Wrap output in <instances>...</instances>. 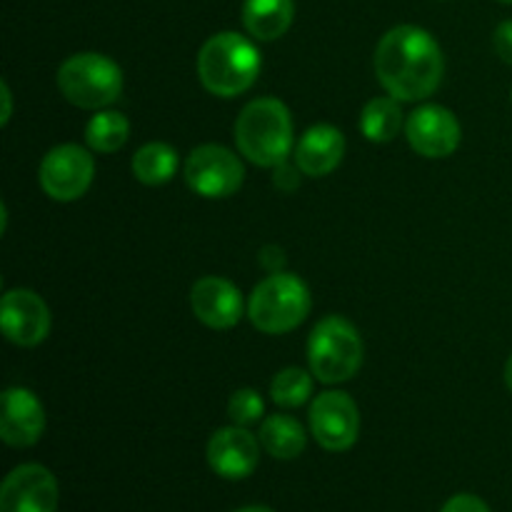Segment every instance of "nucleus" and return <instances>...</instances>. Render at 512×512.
I'll return each mask as SVG.
<instances>
[{"instance_id":"nucleus-1","label":"nucleus","mask_w":512,"mask_h":512,"mask_svg":"<svg viewBox=\"0 0 512 512\" xmlns=\"http://www.w3.org/2000/svg\"><path fill=\"white\" fill-rule=\"evenodd\" d=\"M443 50L428 30L398 25L375 48V75L393 98L413 103L438 90L443 80Z\"/></svg>"},{"instance_id":"nucleus-2","label":"nucleus","mask_w":512,"mask_h":512,"mask_svg":"<svg viewBox=\"0 0 512 512\" xmlns=\"http://www.w3.org/2000/svg\"><path fill=\"white\" fill-rule=\"evenodd\" d=\"M238 150L260 168H278L293 150V118L278 98H258L235 120Z\"/></svg>"},{"instance_id":"nucleus-3","label":"nucleus","mask_w":512,"mask_h":512,"mask_svg":"<svg viewBox=\"0 0 512 512\" xmlns=\"http://www.w3.org/2000/svg\"><path fill=\"white\" fill-rule=\"evenodd\" d=\"M260 53L240 33H218L198 53V78L218 98L245 93L260 75Z\"/></svg>"},{"instance_id":"nucleus-4","label":"nucleus","mask_w":512,"mask_h":512,"mask_svg":"<svg viewBox=\"0 0 512 512\" xmlns=\"http://www.w3.org/2000/svg\"><path fill=\"white\" fill-rule=\"evenodd\" d=\"M308 363L315 378L325 385L353 378L363 365V340L355 325L340 315L320 320L308 340Z\"/></svg>"},{"instance_id":"nucleus-5","label":"nucleus","mask_w":512,"mask_h":512,"mask_svg":"<svg viewBox=\"0 0 512 512\" xmlns=\"http://www.w3.org/2000/svg\"><path fill=\"white\" fill-rule=\"evenodd\" d=\"M310 290L290 273H273L255 285L248 300V318L268 335H283L298 328L310 313Z\"/></svg>"},{"instance_id":"nucleus-6","label":"nucleus","mask_w":512,"mask_h":512,"mask_svg":"<svg viewBox=\"0 0 512 512\" xmlns=\"http://www.w3.org/2000/svg\"><path fill=\"white\" fill-rule=\"evenodd\" d=\"M58 88L78 108H108L123 93V70L100 53L70 55L58 68Z\"/></svg>"},{"instance_id":"nucleus-7","label":"nucleus","mask_w":512,"mask_h":512,"mask_svg":"<svg viewBox=\"0 0 512 512\" xmlns=\"http://www.w3.org/2000/svg\"><path fill=\"white\" fill-rule=\"evenodd\" d=\"M185 183L203 198H230L245 180V168L233 150L223 145H200L185 160Z\"/></svg>"},{"instance_id":"nucleus-8","label":"nucleus","mask_w":512,"mask_h":512,"mask_svg":"<svg viewBox=\"0 0 512 512\" xmlns=\"http://www.w3.org/2000/svg\"><path fill=\"white\" fill-rule=\"evenodd\" d=\"M95 175V160L85 148L73 143L55 145L40 163V188L58 203L83 198Z\"/></svg>"},{"instance_id":"nucleus-9","label":"nucleus","mask_w":512,"mask_h":512,"mask_svg":"<svg viewBox=\"0 0 512 512\" xmlns=\"http://www.w3.org/2000/svg\"><path fill=\"white\" fill-rule=\"evenodd\" d=\"M310 433L320 448L330 453L353 448L360 433V413L355 400L338 390L320 393L310 405Z\"/></svg>"},{"instance_id":"nucleus-10","label":"nucleus","mask_w":512,"mask_h":512,"mask_svg":"<svg viewBox=\"0 0 512 512\" xmlns=\"http://www.w3.org/2000/svg\"><path fill=\"white\" fill-rule=\"evenodd\" d=\"M58 480L38 463L18 465L0 485V512H55Z\"/></svg>"},{"instance_id":"nucleus-11","label":"nucleus","mask_w":512,"mask_h":512,"mask_svg":"<svg viewBox=\"0 0 512 512\" xmlns=\"http://www.w3.org/2000/svg\"><path fill=\"white\" fill-rule=\"evenodd\" d=\"M0 325L10 343L20 348H35L50 333V310L33 290H8L0 303Z\"/></svg>"},{"instance_id":"nucleus-12","label":"nucleus","mask_w":512,"mask_h":512,"mask_svg":"<svg viewBox=\"0 0 512 512\" xmlns=\"http://www.w3.org/2000/svg\"><path fill=\"white\" fill-rule=\"evenodd\" d=\"M405 135L423 158H448L458 150L463 130L458 118L443 105H420L405 123Z\"/></svg>"},{"instance_id":"nucleus-13","label":"nucleus","mask_w":512,"mask_h":512,"mask_svg":"<svg viewBox=\"0 0 512 512\" xmlns=\"http://www.w3.org/2000/svg\"><path fill=\"white\" fill-rule=\"evenodd\" d=\"M208 463L225 480H243L260 463V443L243 425L215 430L208 443Z\"/></svg>"},{"instance_id":"nucleus-14","label":"nucleus","mask_w":512,"mask_h":512,"mask_svg":"<svg viewBox=\"0 0 512 512\" xmlns=\"http://www.w3.org/2000/svg\"><path fill=\"white\" fill-rule=\"evenodd\" d=\"M45 410L25 388H8L0 398V438L10 448H30L43 438Z\"/></svg>"},{"instance_id":"nucleus-15","label":"nucleus","mask_w":512,"mask_h":512,"mask_svg":"<svg viewBox=\"0 0 512 512\" xmlns=\"http://www.w3.org/2000/svg\"><path fill=\"white\" fill-rule=\"evenodd\" d=\"M190 305L200 323L213 330H228L243 318V298L230 280L208 275L200 278L190 290Z\"/></svg>"},{"instance_id":"nucleus-16","label":"nucleus","mask_w":512,"mask_h":512,"mask_svg":"<svg viewBox=\"0 0 512 512\" xmlns=\"http://www.w3.org/2000/svg\"><path fill=\"white\" fill-rule=\"evenodd\" d=\"M345 155V138L335 125L320 123L303 133L300 143L295 145V165L308 178H323L330 175Z\"/></svg>"},{"instance_id":"nucleus-17","label":"nucleus","mask_w":512,"mask_h":512,"mask_svg":"<svg viewBox=\"0 0 512 512\" xmlns=\"http://www.w3.org/2000/svg\"><path fill=\"white\" fill-rule=\"evenodd\" d=\"M295 3L293 0H245L243 25L255 40H278L288 33L293 23Z\"/></svg>"},{"instance_id":"nucleus-18","label":"nucleus","mask_w":512,"mask_h":512,"mask_svg":"<svg viewBox=\"0 0 512 512\" xmlns=\"http://www.w3.org/2000/svg\"><path fill=\"white\" fill-rule=\"evenodd\" d=\"M305 430L290 415H270L260 425V445L278 460H295L305 450Z\"/></svg>"},{"instance_id":"nucleus-19","label":"nucleus","mask_w":512,"mask_h":512,"mask_svg":"<svg viewBox=\"0 0 512 512\" xmlns=\"http://www.w3.org/2000/svg\"><path fill=\"white\" fill-rule=\"evenodd\" d=\"M403 128V110L398 98L393 95H380L373 98L363 108L360 115V130L370 143H390Z\"/></svg>"},{"instance_id":"nucleus-20","label":"nucleus","mask_w":512,"mask_h":512,"mask_svg":"<svg viewBox=\"0 0 512 512\" xmlns=\"http://www.w3.org/2000/svg\"><path fill=\"white\" fill-rule=\"evenodd\" d=\"M178 170V153L168 143H148L133 155V175L145 185H165Z\"/></svg>"},{"instance_id":"nucleus-21","label":"nucleus","mask_w":512,"mask_h":512,"mask_svg":"<svg viewBox=\"0 0 512 512\" xmlns=\"http://www.w3.org/2000/svg\"><path fill=\"white\" fill-rule=\"evenodd\" d=\"M130 123L125 115L115 113V110H103V113L93 115L85 128V143L95 150V153H115L128 143Z\"/></svg>"},{"instance_id":"nucleus-22","label":"nucleus","mask_w":512,"mask_h":512,"mask_svg":"<svg viewBox=\"0 0 512 512\" xmlns=\"http://www.w3.org/2000/svg\"><path fill=\"white\" fill-rule=\"evenodd\" d=\"M270 395L280 408H300L313 395V378L303 368H285L275 375Z\"/></svg>"},{"instance_id":"nucleus-23","label":"nucleus","mask_w":512,"mask_h":512,"mask_svg":"<svg viewBox=\"0 0 512 512\" xmlns=\"http://www.w3.org/2000/svg\"><path fill=\"white\" fill-rule=\"evenodd\" d=\"M263 410H265L263 398H260V393H255L253 388L235 390V393L230 395L228 415L235 425L248 428V425L258 423V420L263 418Z\"/></svg>"},{"instance_id":"nucleus-24","label":"nucleus","mask_w":512,"mask_h":512,"mask_svg":"<svg viewBox=\"0 0 512 512\" xmlns=\"http://www.w3.org/2000/svg\"><path fill=\"white\" fill-rule=\"evenodd\" d=\"M440 512H490V508L485 505V500L478 498V495L463 493V495H455V498H450Z\"/></svg>"},{"instance_id":"nucleus-25","label":"nucleus","mask_w":512,"mask_h":512,"mask_svg":"<svg viewBox=\"0 0 512 512\" xmlns=\"http://www.w3.org/2000/svg\"><path fill=\"white\" fill-rule=\"evenodd\" d=\"M493 45L495 53L500 55V60L512 65V20H505V23H500L498 28H495Z\"/></svg>"},{"instance_id":"nucleus-26","label":"nucleus","mask_w":512,"mask_h":512,"mask_svg":"<svg viewBox=\"0 0 512 512\" xmlns=\"http://www.w3.org/2000/svg\"><path fill=\"white\" fill-rule=\"evenodd\" d=\"M273 183L278 185L280 190H288V193L298 188V175H295V168H290L288 163H280L278 168H275Z\"/></svg>"},{"instance_id":"nucleus-27","label":"nucleus","mask_w":512,"mask_h":512,"mask_svg":"<svg viewBox=\"0 0 512 512\" xmlns=\"http://www.w3.org/2000/svg\"><path fill=\"white\" fill-rule=\"evenodd\" d=\"M260 260H263V265L270 270V273H283L280 268H283L285 258H283V250H280V248H273V245H268V248H263V255H260Z\"/></svg>"},{"instance_id":"nucleus-28","label":"nucleus","mask_w":512,"mask_h":512,"mask_svg":"<svg viewBox=\"0 0 512 512\" xmlns=\"http://www.w3.org/2000/svg\"><path fill=\"white\" fill-rule=\"evenodd\" d=\"M0 90H3V105H5V108H3V118H0V123L5 125L10 120V90H8V83L0 85Z\"/></svg>"},{"instance_id":"nucleus-29","label":"nucleus","mask_w":512,"mask_h":512,"mask_svg":"<svg viewBox=\"0 0 512 512\" xmlns=\"http://www.w3.org/2000/svg\"><path fill=\"white\" fill-rule=\"evenodd\" d=\"M235 512H273L270 508H265V505H248V508H240Z\"/></svg>"},{"instance_id":"nucleus-30","label":"nucleus","mask_w":512,"mask_h":512,"mask_svg":"<svg viewBox=\"0 0 512 512\" xmlns=\"http://www.w3.org/2000/svg\"><path fill=\"white\" fill-rule=\"evenodd\" d=\"M505 383H508V388H510V393H512V355H510L508 365H505Z\"/></svg>"},{"instance_id":"nucleus-31","label":"nucleus","mask_w":512,"mask_h":512,"mask_svg":"<svg viewBox=\"0 0 512 512\" xmlns=\"http://www.w3.org/2000/svg\"><path fill=\"white\" fill-rule=\"evenodd\" d=\"M500 3H512V0H500Z\"/></svg>"}]
</instances>
